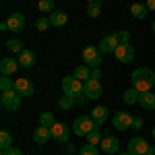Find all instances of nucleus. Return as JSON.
<instances>
[{
	"label": "nucleus",
	"mask_w": 155,
	"mask_h": 155,
	"mask_svg": "<svg viewBox=\"0 0 155 155\" xmlns=\"http://www.w3.org/2000/svg\"><path fill=\"white\" fill-rule=\"evenodd\" d=\"M11 89H15V81H12L11 77L2 74V79H0V91H11Z\"/></svg>",
	"instance_id": "31"
},
{
	"label": "nucleus",
	"mask_w": 155,
	"mask_h": 155,
	"mask_svg": "<svg viewBox=\"0 0 155 155\" xmlns=\"http://www.w3.org/2000/svg\"><path fill=\"white\" fill-rule=\"evenodd\" d=\"M83 87L85 83L83 81H79V79H74V77H64L62 79V91H64V95L68 97H81L83 95Z\"/></svg>",
	"instance_id": "2"
},
{
	"label": "nucleus",
	"mask_w": 155,
	"mask_h": 155,
	"mask_svg": "<svg viewBox=\"0 0 155 155\" xmlns=\"http://www.w3.org/2000/svg\"><path fill=\"white\" fill-rule=\"evenodd\" d=\"M99 77H101V71L99 68H91V79H97L99 81Z\"/></svg>",
	"instance_id": "37"
},
{
	"label": "nucleus",
	"mask_w": 155,
	"mask_h": 155,
	"mask_svg": "<svg viewBox=\"0 0 155 155\" xmlns=\"http://www.w3.org/2000/svg\"><path fill=\"white\" fill-rule=\"evenodd\" d=\"M101 83L97 81V79H89V81H85V87H83V93L87 95V99H97V97H101Z\"/></svg>",
	"instance_id": "12"
},
{
	"label": "nucleus",
	"mask_w": 155,
	"mask_h": 155,
	"mask_svg": "<svg viewBox=\"0 0 155 155\" xmlns=\"http://www.w3.org/2000/svg\"><path fill=\"white\" fill-rule=\"evenodd\" d=\"M145 155H155V153H153V151H147V153H145Z\"/></svg>",
	"instance_id": "41"
},
{
	"label": "nucleus",
	"mask_w": 155,
	"mask_h": 155,
	"mask_svg": "<svg viewBox=\"0 0 155 155\" xmlns=\"http://www.w3.org/2000/svg\"><path fill=\"white\" fill-rule=\"evenodd\" d=\"M151 29H153V33H155V21H153V27H151Z\"/></svg>",
	"instance_id": "43"
},
{
	"label": "nucleus",
	"mask_w": 155,
	"mask_h": 155,
	"mask_svg": "<svg viewBox=\"0 0 155 155\" xmlns=\"http://www.w3.org/2000/svg\"><path fill=\"white\" fill-rule=\"evenodd\" d=\"M15 91L21 97H31L35 93V87H33V83H31L29 79L21 77V79H15Z\"/></svg>",
	"instance_id": "11"
},
{
	"label": "nucleus",
	"mask_w": 155,
	"mask_h": 155,
	"mask_svg": "<svg viewBox=\"0 0 155 155\" xmlns=\"http://www.w3.org/2000/svg\"><path fill=\"white\" fill-rule=\"evenodd\" d=\"M0 104H2L4 110H8V112H17V110L21 107V104H23V97L19 95L15 89H11V91H2Z\"/></svg>",
	"instance_id": "4"
},
{
	"label": "nucleus",
	"mask_w": 155,
	"mask_h": 155,
	"mask_svg": "<svg viewBox=\"0 0 155 155\" xmlns=\"http://www.w3.org/2000/svg\"><path fill=\"white\" fill-rule=\"evenodd\" d=\"M118 155H130V153H128V151H124V153H118Z\"/></svg>",
	"instance_id": "42"
},
{
	"label": "nucleus",
	"mask_w": 155,
	"mask_h": 155,
	"mask_svg": "<svg viewBox=\"0 0 155 155\" xmlns=\"http://www.w3.org/2000/svg\"><path fill=\"white\" fill-rule=\"evenodd\" d=\"M85 139H87V143H91V145H99L104 137H101V130H99V128L95 126V128H93V130L89 132V134H87Z\"/></svg>",
	"instance_id": "27"
},
{
	"label": "nucleus",
	"mask_w": 155,
	"mask_h": 155,
	"mask_svg": "<svg viewBox=\"0 0 155 155\" xmlns=\"http://www.w3.org/2000/svg\"><path fill=\"white\" fill-rule=\"evenodd\" d=\"M132 120L134 118L128 112H116L112 116V124H114L116 130H128V128H132Z\"/></svg>",
	"instance_id": "8"
},
{
	"label": "nucleus",
	"mask_w": 155,
	"mask_h": 155,
	"mask_svg": "<svg viewBox=\"0 0 155 155\" xmlns=\"http://www.w3.org/2000/svg\"><path fill=\"white\" fill-rule=\"evenodd\" d=\"M50 21L54 27H64V25L68 23V15L64 11H52L50 12Z\"/></svg>",
	"instance_id": "20"
},
{
	"label": "nucleus",
	"mask_w": 155,
	"mask_h": 155,
	"mask_svg": "<svg viewBox=\"0 0 155 155\" xmlns=\"http://www.w3.org/2000/svg\"><path fill=\"white\" fill-rule=\"evenodd\" d=\"M79 155H99V151H97V147H95V145L87 143V145H83V147H81Z\"/></svg>",
	"instance_id": "32"
},
{
	"label": "nucleus",
	"mask_w": 155,
	"mask_h": 155,
	"mask_svg": "<svg viewBox=\"0 0 155 155\" xmlns=\"http://www.w3.org/2000/svg\"><path fill=\"white\" fill-rule=\"evenodd\" d=\"M50 27H52V21H50V17H46V15L39 17V19L35 21V29L37 31H46V29H50Z\"/></svg>",
	"instance_id": "30"
},
{
	"label": "nucleus",
	"mask_w": 155,
	"mask_h": 155,
	"mask_svg": "<svg viewBox=\"0 0 155 155\" xmlns=\"http://www.w3.org/2000/svg\"><path fill=\"white\" fill-rule=\"evenodd\" d=\"M54 11V0H39V12H52Z\"/></svg>",
	"instance_id": "33"
},
{
	"label": "nucleus",
	"mask_w": 155,
	"mask_h": 155,
	"mask_svg": "<svg viewBox=\"0 0 155 155\" xmlns=\"http://www.w3.org/2000/svg\"><path fill=\"white\" fill-rule=\"evenodd\" d=\"M95 126L97 124H95V120L91 118V116H79V118L72 122V132H74L77 137H87Z\"/></svg>",
	"instance_id": "3"
},
{
	"label": "nucleus",
	"mask_w": 155,
	"mask_h": 155,
	"mask_svg": "<svg viewBox=\"0 0 155 155\" xmlns=\"http://www.w3.org/2000/svg\"><path fill=\"white\" fill-rule=\"evenodd\" d=\"M6 50L12 52V54H21L25 48H23V41H21V39H8V41H6Z\"/></svg>",
	"instance_id": "26"
},
{
	"label": "nucleus",
	"mask_w": 155,
	"mask_h": 155,
	"mask_svg": "<svg viewBox=\"0 0 155 155\" xmlns=\"http://www.w3.org/2000/svg\"><path fill=\"white\" fill-rule=\"evenodd\" d=\"M72 77L85 83V81H89V79H91V71H89V66H87V64H81V66H77V68H74Z\"/></svg>",
	"instance_id": "22"
},
{
	"label": "nucleus",
	"mask_w": 155,
	"mask_h": 155,
	"mask_svg": "<svg viewBox=\"0 0 155 155\" xmlns=\"http://www.w3.org/2000/svg\"><path fill=\"white\" fill-rule=\"evenodd\" d=\"M17 60H19V66H21V68H31V66L35 64V54H33L31 50H23Z\"/></svg>",
	"instance_id": "18"
},
{
	"label": "nucleus",
	"mask_w": 155,
	"mask_h": 155,
	"mask_svg": "<svg viewBox=\"0 0 155 155\" xmlns=\"http://www.w3.org/2000/svg\"><path fill=\"white\" fill-rule=\"evenodd\" d=\"M52 139V130H50L48 126H37L35 130H33V143L35 145H46Z\"/></svg>",
	"instance_id": "15"
},
{
	"label": "nucleus",
	"mask_w": 155,
	"mask_h": 155,
	"mask_svg": "<svg viewBox=\"0 0 155 155\" xmlns=\"http://www.w3.org/2000/svg\"><path fill=\"white\" fill-rule=\"evenodd\" d=\"M101 4H104V0H95V2H89V4H87V15H89L91 19L99 17V12H101Z\"/></svg>",
	"instance_id": "24"
},
{
	"label": "nucleus",
	"mask_w": 155,
	"mask_h": 155,
	"mask_svg": "<svg viewBox=\"0 0 155 155\" xmlns=\"http://www.w3.org/2000/svg\"><path fill=\"white\" fill-rule=\"evenodd\" d=\"M107 116H110V110H107L106 106H95L93 110H91V118L95 120L97 126H101V124L107 120Z\"/></svg>",
	"instance_id": "17"
},
{
	"label": "nucleus",
	"mask_w": 155,
	"mask_h": 155,
	"mask_svg": "<svg viewBox=\"0 0 155 155\" xmlns=\"http://www.w3.org/2000/svg\"><path fill=\"white\" fill-rule=\"evenodd\" d=\"M130 83H132V87H134L137 91H141V93L151 91L155 87V72L151 71V68H145V66L143 68H137L130 77Z\"/></svg>",
	"instance_id": "1"
},
{
	"label": "nucleus",
	"mask_w": 155,
	"mask_h": 155,
	"mask_svg": "<svg viewBox=\"0 0 155 155\" xmlns=\"http://www.w3.org/2000/svg\"><path fill=\"white\" fill-rule=\"evenodd\" d=\"M151 134H153V141H155V126H153V130H151Z\"/></svg>",
	"instance_id": "40"
},
{
	"label": "nucleus",
	"mask_w": 155,
	"mask_h": 155,
	"mask_svg": "<svg viewBox=\"0 0 155 155\" xmlns=\"http://www.w3.org/2000/svg\"><path fill=\"white\" fill-rule=\"evenodd\" d=\"M39 124H41V126H54V124H56V120H54V116H52V112H41V114H39Z\"/></svg>",
	"instance_id": "29"
},
{
	"label": "nucleus",
	"mask_w": 155,
	"mask_h": 155,
	"mask_svg": "<svg viewBox=\"0 0 155 155\" xmlns=\"http://www.w3.org/2000/svg\"><path fill=\"white\" fill-rule=\"evenodd\" d=\"M147 151H151L147 139H143V137H134V139L128 141V153L130 155H145Z\"/></svg>",
	"instance_id": "9"
},
{
	"label": "nucleus",
	"mask_w": 155,
	"mask_h": 155,
	"mask_svg": "<svg viewBox=\"0 0 155 155\" xmlns=\"http://www.w3.org/2000/svg\"><path fill=\"white\" fill-rule=\"evenodd\" d=\"M12 147V134L8 130H2L0 132V149L4 151V149H11Z\"/></svg>",
	"instance_id": "25"
},
{
	"label": "nucleus",
	"mask_w": 155,
	"mask_h": 155,
	"mask_svg": "<svg viewBox=\"0 0 155 155\" xmlns=\"http://www.w3.org/2000/svg\"><path fill=\"white\" fill-rule=\"evenodd\" d=\"M141 128H143V118L137 116V118L132 120V130H141Z\"/></svg>",
	"instance_id": "36"
},
{
	"label": "nucleus",
	"mask_w": 155,
	"mask_h": 155,
	"mask_svg": "<svg viewBox=\"0 0 155 155\" xmlns=\"http://www.w3.org/2000/svg\"><path fill=\"white\" fill-rule=\"evenodd\" d=\"M120 44H130V31H118Z\"/></svg>",
	"instance_id": "34"
},
{
	"label": "nucleus",
	"mask_w": 155,
	"mask_h": 155,
	"mask_svg": "<svg viewBox=\"0 0 155 155\" xmlns=\"http://www.w3.org/2000/svg\"><path fill=\"white\" fill-rule=\"evenodd\" d=\"M83 62L89 66V68H99L101 62H104L99 48H97V46H87V48L83 50Z\"/></svg>",
	"instance_id": "5"
},
{
	"label": "nucleus",
	"mask_w": 155,
	"mask_h": 155,
	"mask_svg": "<svg viewBox=\"0 0 155 155\" xmlns=\"http://www.w3.org/2000/svg\"><path fill=\"white\" fill-rule=\"evenodd\" d=\"M87 2H95V0H87Z\"/></svg>",
	"instance_id": "45"
},
{
	"label": "nucleus",
	"mask_w": 155,
	"mask_h": 155,
	"mask_svg": "<svg viewBox=\"0 0 155 155\" xmlns=\"http://www.w3.org/2000/svg\"><path fill=\"white\" fill-rule=\"evenodd\" d=\"M6 25H8V31H23L25 29V15L23 12H11L8 19H6Z\"/></svg>",
	"instance_id": "13"
},
{
	"label": "nucleus",
	"mask_w": 155,
	"mask_h": 155,
	"mask_svg": "<svg viewBox=\"0 0 155 155\" xmlns=\"http://www.w3.org/2000/svg\"><path fill=\"white\" fill-rule=\"evenodd\" d=\"M17 68H21V66H19V60H15V58H2L0 60V72H2V74L12 77V74L17 72Z\"/></svg>",
	"instance_id": "16"
},
{
	"label": "nucleus",
	"mask_w": 155,
	"mask_h": 155,
	"mask_svg": "<svg viewBox=\"0 0 155 155\" xmlns=\"http://www.w3.org/2000/svg\"><path fill=\"white\" fill-rule=\"evenodd\" d=\"M50 130H52V139L60 145H66L68 143V137H71V126H66L64 122H56L54 126H50Z\"/></svg>",
	"instance_id": "6"
},
{
	"label": "nucleus",
	"mask_w": 155,
	"mask_h": 155,
	"mask_svg": "<svg viewBox=\"0 0 155 155\" xmlns=\"http://www.w3.org/2000/svg\"><path fill=\"white\" fill-rule=\"evenodd\" d=\"M0 155H23V151H21V149H17V147H11V149H4Z\"/></svg>",
	"instance_id": "35"
},
{
	"label": "nucleus",
	"mask_w": 155,
	"mask_h": 155,
	"mask_svg": "<svg viewBox=\"0 0 155 155\" xmlns=\"http://www.w3.org/2000/svg\"><path fill=\"white\" fill-rule=\"evenodd\" d=\"M130 15H132V19H145L149 15V8H147L145 2H134L130 6Z\"/></svg>",
	"instance_id": "21"
},
{
	"label": "nucleus",
	"mask_w": 155,
	"mask_h": 155,
	"mask_svg": "<svg viewBox=\"0 0 155 155\" xmlns=\"http://www.w3.org/2000/svg\"><path fill=\"white\" fill-rule=\"evenodd\" d=\"M118 46H120L118 33H110V35L101 37V41L97 44V48H99V52H101V54H114Z\"/></svg>",
	"instance_id": "7"
},
{
	"label": "nucleus",
	"mask_w": 155,
	"mask_h": 155,
	"mask_svg": "<svg viewBox=\"0 0 155 155\" xmlns=\"http://www.w3.org/2000/svg\"><path fill=\"white\" fill-rule=\"evenodd\" d=\"M145 4H147V8H149V11L155 12V0H145Z\"/></svg>",
	"instance_id": "38"
},
{
	"label": "nucleus",
	"mask_w": 155,
	"mask_h": 155,
	"mask_svg": "<svg viewBox=\"0 0 155 155\" xmlns=\"http://www.w3.org/2000/svg\"><path fill=\"white\" fill-rule=\"evenodd\" d=\"M0 31H8V25H6V21H4V23H0Z\"/></svg>",
	"instance_id": "39"
},
{
	"label": "nucleus",
	"mask_w": 155,
	"mask_h": 155,
	"mask_svg": "<svg viewBox=\"0 0 155 155\" xmlns=\"http://www.w3.org/2000/svg\"><path fill=\"white\" fill-rule=\"evenodd\" d=\"M151 151H153V153H155V145H153V149H151Z\"/></svg>",
	"instance_id": "44"
},
{
	"label": "nucleus",
	"mask_w": 155,
	"mask_h": 155,
	"mask_svg": "<svg viewBox=\"0 0 155 155\" xmlns=\"http://www.w3.org/2000/svg\"><path fill=\"white\" fill-rule=\"evenodd\" d=\"M139 97H141V91H137L134 87H130V89H126L124 91V104H128V106H134V104H139Z\"/></svg>",
	"instance_id": "23"
},
{
	"label": "nucleus",
	"mask_w": 155,
	"mask_h": 155,
	"mask_svg": "<svg viewBox=\"0 0 155 155\" xmlns=\"http://www.w3.org/2000/svg\"><path fill=\"white\" fill-rule=\"evenodd\" d=\"M134 48H132L130 44H120L118 48H116V52H114V58L118 60V62H122V64H126V62H132L134 60Z\"/></svg>",
	"instance_id": "10"
},
{
	"label": "nucleus",
	"mask_w": 155,
	"mask_h": 155,
	"mask_svg": "<svg viewBox=\"0 0 155 155\" xmlns=\"http://www.w3.org/2000/svg\"><path fill=\"white\" fill-rule=\"evenodd\" d=\"M139 106L143 110H155V93L153 91H145L139 97Z\"/></svg>",
	"instance_id": "19"
},
{
	"label": "nucleus",
	"mask_w": 155,
	"mask_h": 155,
	"mask_svg": "<svg viewBox=\"0 0 155 155\" xmlns=\"http://www.w3.org/2000/svg\"><path fill=\"white\" fill-rule=\"evenodd\" d=\"M99 147H101V151L107 153V155L120 153V141L116 139V137H104L101 143H99Z\"/></svg>",
	"instance_id": "14"
},
{
	"label": "nucleus",
	"mask_w": 155,
	"mask_h": 155,
	"mask_svg": "<svg viewBox=\"0 0 155 155\" xmlns=\"http://www.w3.org/2000/svg\"><path fill=\"white\" fill-rule=\"evenodd\" d=\"M74 101H77L74 97L62 95V97L58 99V107H60V110H72V107H74Z\"/></svg>",
	"instance_id": "28"
}]
</instances>
